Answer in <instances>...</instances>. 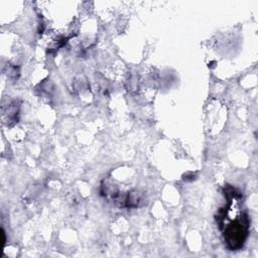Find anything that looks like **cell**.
Returning a JSON list of instances; mask_svg holds the SVG:
<instances>
[{"instance_id":"1","label":"cell","mask_w":258,"mask_h":258,"mask_svg":"<svg viewBox=\"0 0 258 258\" xmlns=\"http://www.w3.org/2000/svg\"><path fill=\"white\" fill-rule=\"evenodd\" d=\"M227 205L220 209L217 223L223 234L225 244L231 251L240 250L248 237L249 218L241 207L242 196L236 188L227 185L225 187Z\"/></svg>"}]
</instances>
